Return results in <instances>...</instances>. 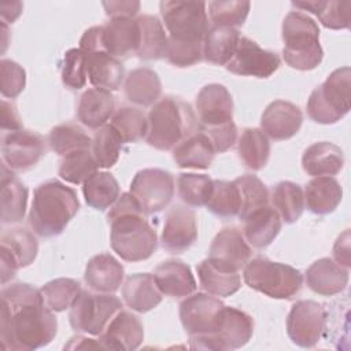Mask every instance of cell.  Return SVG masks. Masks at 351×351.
Masks as SVG:
<instances>
[{"label":"cell","instance_id":"1","mask_svg":"<svg viewBox=\"0 0 351 351\" xmlns=\"http://www.w3.org/2000/svg\"><path fill=\"white\" fill-rule=\"evenodd\" d=\"M58 332L53 311L41 291L25 282L1 289L0 344L4 351H32L48 346Z\"/></svg>","mask_w":351,"mask_h":351},{"label":"cell","instance_id":"2","mask_svg":"<svg viewBox=\"0 0 351 351\" xmlns=\"http://www.w3.org/2000/svg\"><path fill=\"white\" fill-rule=\"evenodd\" d=\"M107 219L111 247L121 259L140 262L155 252L158 247L156 232L130 193L125 192L118 197L110 207Z\"/></svg>","mask_w":351,"mask_h":351},{"label":"cell","instance_id":"3","mask_svg":"<svg viewBox=\"0 0 351 351\" xmlns=\"http://www.w3.org/2000/svg\"><path fill=\"white\" fill-rule=\"evenodd\" d=\"M80 202L73 188L58 180L41 182L33 192L29 225L40 237L60 234L78 213Z\"/></svg>","mask_w":351,"mask_h":351},{"label":"cell","instance_id":"4","mask_svg":"<svg viewBox=\"0 0 351 351\" xmlns=\"http://www.w3.org/2000/svg\"><path fill=\"white\" fill-rule=\"evenodd\" d=\"M145 141L148 145L169 151L196 132L197 119L191 106L181 99L166 96L159 99L148 115Z\"/></svg>","mask_w":351,"mask_h":351},{"label":"cell","instance_id":"5","mask_svg":"<svg viewBox=\"0 0 351 351\" xmlns=\"http://www.w3.org/2000/svg\"><path fill=\"white\" fill-rule=\"evenodd\" d=\"M282 58L285 63L300 71L315 69L324 58L319 44V27L307 14L291 11L282 22Z\"/></svg>","mask_w":351,"mask_h":351},{"label":"cell","instance_id":"6","mask_svg":"<svg viewBox=\"0 0 351 351\" xmlns=\"http://www.w3.org/2000/svg\"><path fill=\"white\" fill-rule=\"evenodd\" d=\"M308 117L322 125H332L344 118L351 108V69L333 70L317 86L307 100Z\"/></svg>","mask_w":351,"mask_h":351},{"label":"cell","instance_id":"7","mask_svg":"<svg viewBox=\"0 0 351 351\" xmlns=\"http://www.w3.org/2000/svg\"><path fill=\"white\" fill-rule=\"evenodd\" d=\"M243 278L251 289L273 299H291L303 284V276L298 269L262 256L247 262Z\"/></svg>","mask_w":351,"mask_h":351},{"label":"cell","instance_id":"8","mask_svg":"<svg viewBox=\"0 0 351 351\" xmlns=\"http://www.w3.org/2000/svg\"><path fill=\"white\" fill-rule=\"evenodd\" d=\"M160 15L169 40L185 44H200L208 30L207 4L204 1L163 0Z\"/></svg>","mask_w":351,"mask_h":351},{"label":"cell","instance_id":"9","mask_svg":"<svg viewBox=\"0 0 351 351\" xmlns=\"http://www.w3.org/2000/svg\"><path fill=\"white\" fill-rule=\"evenodd\" d=\"M119 310H122V302L117 296L81 291L70 307L69 319L75 332L100 336Z\"/></svg>","mask_w":351,"mask_h":351},{"label":"cell","instance_id":"10","mask_svg":"<svg viewBox=\"0 0 351 351\" xmlns=\"http://www.w3.org/2000/svg\"><path fill=\"white\" fill-rule=\"evenodd\" d=\"M254 333V319L236 307L225 306L218 330L211 336L191 337V347L197 350H237L245 346Z\"/></svg>","mask_w":351,"mask_h":351},{"label":"cell","instance_id":"11","mask_svg":"<svg viewBox=\"0 0 351 351\" xmlns=\"http://www.w3.org/2000/svg\"><path fill=\"white\" fill-rule=\"evenodd\" d=\"M225 304L210 293L188 295L180 303V319L191 337L214 335L221 324Z\"/></svg>","mask_w":351,"mask_h":351},{"label":"cell","instance_id":"12","mask_svg":"<svg viewBox=\"0 0 351 351\" xmlns=\"http://www.w3.org/2000/svg\"><path fill=\"white\" fill-rule=\"evenodd\" d=\"M145 215H152L171 202L174 196V178L162 169H143L136 173L129 192Z\"/></svg>","mask_w":351,"mask_h":351},{"label":"cell","instance_id":"13","mask_svg":"<svg viewBox=\"0 0 351 351\" xmlns=\"http://www.w3.org/2000/svg\"><path fill=\"white\" fill-rule=\"evenodd\" d=\"M326 328V310L314 300L296 302L287 317V333L293 344L314 347Z\"/></svg>","mask_w":351,"mask_h":351},{"label":"cell","instance_id":"14","mask_svg":"<svg viewBox=\"0 0 351 351\" xmlns=\"http://www.w3.org/2000/svg\"><path fill=\"white\" fill-rule=\"evenodd\" d=\"M280 67V56L276 52L263 49L254 40L240 36L236 51L226 64V70L245 77L267 78Z\"/></svg>","mask_w":351,"mask_h":351},{"label":"cell","instance_id":"15","mask_svg":"<svg viewBox=\"0 0 351 351\" xmlns=\"http://www.w3.org/2000/svg\"><path fill=\"white\" fill-rule=\"evenodd\" d=\"M45 154L44 140L32 130H15L3 134L1 158L11 171H25L32 169Z\"/></svg>","mask_w":351,"mask_h":351},{"label":"cell","instance_id":"16","mask_svg":"<svg viewBox=\"0 0 351 351\" xmlns=\"http://www.w3.org/2000/svg\"><path fill=\"white\" fill-rule=\"evenodd\" d=\"M196 111L202 129L228 123L233 118V99L221 84H208L196 96Z\"/></svg>","mask_w":351,"mask_h":351},{"label":"cell","instance_id":"17","mask_svg":"<svg viewBox=\"0 0 351 351\" xmlns=\"http://www.w3.org/2000/svg\"><path fill=\"white\" fill-rule=\"evenodd\" d=\"M197 239L196 215L191 208L176 206L165 219L160 241L162 247L173 254L186 251Z\"/></svg>","mask_w":351,"mask_h":351},{"label":"cell","instance_id":"18","mask_svg":"<svg viewBox=\"0 0 351 351\" xmlns=\"http://www.w3.org/2000/svg\"><path fill=\"white\" fill-rule=\"evenodd\" d=\"M143 340L144 328L141 321L125 310H119L99 336L104 350L114 351H133L140 347Z\"/></svg>","mask_w":351,"mask_h":351},{"label":"cell","instance_id":"19","mask_svg":"<svg viewBox=\"0 0 351 351\" xmlns=\"http://www.w3.org/2000/svg\"><path fill=\"white\" fill-rule=\"evenodd\" d=\"M303 123L300 108L287 100H274L263 111L261 130L276 141L293 137Z\"/></svg>","mask_w":351,"mask_h":351},{"label":"cell","instance_id":"20","mask_svg":"<svg viewBox=\"0 0 351 351\" xmlns=\"http://www.w3.org/2000/svg\"><path fill=\"white\" fill-rule=\"evenodd\" d=\"M138 41L140 29L133 18H111L101 26L103 49L117 59L136 55Z\"/></svg>","mask_w":351,"mask_h":351},{"label":"cell","instance_id":"21","mask_svg":"<svg viewBox=\"0 0 351 351\" xmlns=\"http://www.w3.org/2000/svg\"><path fill=\"white\" fill-rule=\"evenodd\" d=\"M208 258L240 270L251 258V248L243 233L236 228L219 230L208 248Z\"/></svg>","mask_w":351,"mask_h":351},{"label":"cell","instance_id":"22","mask_svg":"<svg viewBox=\"0 0 351 351\" xmlns=\"http://www.w3.org/2000/svg\"><path fill=\"white\" fill-rule=\"evenodd\" d=\"M154 280L162 295L182 298L196 289V280L191 267L180 259H167L156 266Z\"/></svg>","mask_w":351,"mask_h":351},{"label":"cell","instance_id":"23","mask_svg":"<svg viewBox=\"0 0 351 351\" xmlns=\"http://www.w3.org/2000/svg\"><path fill=\"white\" fill-rule=\"evenodd\" d=\"M86 285L103 293H114L123 281V266L111 254L103 252L89 259L84 274Z\"/></svg>","mask_w":351,"mask_h":351},{"label":"cell","instance_id":"24","mask_svg":"<svg viewBox=\"0 0 351 351\" xmlns=\"http://www.w3.org/2000/svg\"><path fill=\"white\" fill-rule=\"evenodd\" d=\"M348 282V269L330 258H321L306 270L307 287L322 296H333L344 291Z\"/></svg>","mask_w":351,"mask_h":351},{"label":"cell","instance_id":"25","mask_svg":"<svg viewBox=\"0 0 351 351\" xmlns=\"http://www.w3.org/2000/svg\"><path fill=\"white\" fill-rule=\"evenodd\" d=\"M196 270L202 289L210 295L226 298L236 293L241 287L239 270L210 258L202 261Z\"/></svg>","mask_w":351,"mask_h":351},{"label":"cell","instance_id":"26","mask_svg":"<svg viewBox=\"0 0 351 351\" xmlns=\"http://www.w3.org/2000/svg\"><path fill=\"white\" fill-rule=\"evenodd\" d=\"M86 75L95 88L117 90L125 80V67L119 59L106 51L85 53Z\"/></svg>","mask_w":351,"mask_h":351},{"label":"cell","instance_id":"27","mask_svg":"<svg viewBox=\"0 0 351 351\" xmlns=\"http://www.w3.org/2000/svg\"><path fill=\"white\" fill-rule=\"evenodd\" d=\"M115 100L110 90L100 88L86 89L78 100V121L89 129H99L112 118Z\"/></svg>","mask_w":351,"mask_h":351},{"label":"cell","instance_id":"28","mask_svg":"<svg viewBox=\"0 0 351 351\" xmlns=\"http://www.w3.org/2000/svg\"><path fill=\"white\" fill-rule=\"evenodd\" d=\"M344 165V155L339 145L329 141H318L306 148L302 156L303 170L313 177L336 176Z\"/></svg>","mask_w":351,"mask_h":351},{"label":"cell","instance_id":"29","mask_svg":"<svg viewBox=\"0 0 351 351\" xmlns=\"http://www.w3.org/2000/svg\"><path fill=\"white\" fill-rule=\"evenodd\" d=\"M122 298L128 307L137 313H147L162 302V292L158 289L154 276L136 273L129 276L122 285Z\"/></svg>","mask_w":351,"mask_h":351},{"label":"cell","instance_id":"30","mask_svg":"<svg viewBox=\"0 0 351 351\" xmlns=\"http://www.w3.org/2000/svg\"><path fill=\"white\" fill-rule=\"evenodd\" d=\"M215 149L204 132H195L173 148V159L181 169H208Z\"/></svg>","mask_w":351,"mask_h":351},{"label":"cell","instance_id":"31","mask_svg":"<svg viewBox=\"0 0 351 351\" xmlns=\"http://www.w3.org/2000/svg\"><path fill=\"white\" fill-rule=\"evenodd\" d=\"M304 203L317 215L333 213L341 202L343 189L337 180L329 176H319L310 180L304 188Z\"/></svg>","mask_w":351,"mask_h":351},{"label":"cell","instance_id":"32","mask_svg":"<svg viewBox=\"0 0 351 351\" xmlns=\"http://www.w3.org/2000/svg\"><path fill=\"white\" fill-rule=\"evenodd\" d=\"M243 222V236L255 248L267 247L277 237L282 226L278 213L270 206L251 213Z\"/></svg>","mask_w":351,"mask_h":351},{"label":"cell","instance_id":"33","mask_svg":"<svg viewBox=\"0 0 351 351\" xmlns=\"http://www.w3.org/2000/svg\"><path fill=\"white\" fill-rule=\"evenodd\" d=\"M123 90L130 103L140 107H149L159 100L162 84L152 69L138 67L126 75Z\"/></svg>","mask_w":351,"mask_h":351},{"label":"cell","instance_id":"34","mask_svg":"<svg viewBox=\"0 0 351 351\" xmlns=\"http://www.w3.org/2000/svg\"><path fill=\"white\" fill-rule=\"evenodd\" d=\"M29 191L27 188L12 174L7 171V167L3 166L1 174V223H16L21 222L26 213Z\"/></svg>","mask_w":351,"mask_h":351},{"label":"cell","instance_id":"35","mask_svg":"<svg viewBox=\"0 0 351 351\" xmlns=\"http://www.w3.org/2000/svg\"><path fill=\"white\" fill-rule=\"evenodd\" d=\"M140 29V41L137 58L143 60H158L166 58L169 36L163 23L154 15H140L137 19Z\"/></svg>","mask_w":351,"mask_h":351},{"label":"cell","instance_id":"36","mask_svg":"<svg viewBox=\"0 0 351 351\" xmlns=\"http://www.w3.org/2000/svg\"><path fill=\"white\" fill-rule=\"evenodd\" d=\"M239 38L240 33L234 27H208L203 38V58L213 64L226 66L236 51Z\"/></svg>","mask_w":351,"mask_h":351},{"label":"cell","instance_id":"37","mask_svg":"<svg viewBox=\"0 0 351 351\" xmlns=\"http://www.w3.org/2000/svg\"><path fill=\"white\" fill-rule=\"evenodd\" d=\"M292 5L317 15L319 22L328 29L340 30L350 26L351 1L348 0H303L292 1Z\"/></svg>","mask_w":351,"mask_h":351},{"label":"cell","instance_id":"38","mask_svg":"<svg viewBox=\"0 0 351 351\" xmlns=\"http://www.w3.org/2000/svg\"><path fill=\"white\" fill-rule=\"evenodd\" d=\"M82 193L88 206L104 211L119 197V184L108 171H96L82 182Z\"/></svg>","mask_w":351,"mask_h":351},{"label":"cell","instance_id":"39","mask_svg":"<svg viewBox=\"0 0 351 351\" xmlns=\"http://www.w3.org/2000/svg\"><path fill=\"white\" fill-rule=\"evenodd\" d=\"M239 158L245 167L258 171L263 169L270 156V143L267 136L258 128L243 130L237 143Z\"/></svg>","mask_w":351,"mask_h":351},{"label":"cell","instance_id":"40","mask_svg":"<svg viewBox=\"0 0 351 351\" xmlns=\"http://www.w3.org/2000/svg\"><path fill=\"white\" fill-rule=\"evenodd\" d=\"M1 250L11 255V258L21 267H26L37 256L38 243L36 236L25 228H11L1 233Z\"/></svg>","mask_w":351,"mask_h":351},{"label":"cell","instance_id":"41","mask_svg":"<svg viewBox=\"0 0 351 351\" xmlns=\"http://www.w3.org/2000/svg\"><path fill=\"white\" fill-rule=\"evenodd\" d=\"M270 202L280 218L287 223L296 222L304 210V196L300 185L281 181L271 189Z\"/></svg>","mask_w":351,"mask_h":351},{"label":"cell","instance_id":"42","mask_svg":"<svg viewBox=\"0 0 351 351\" xmlns=\"http://www.w3.org/2000/svg\"><path fill=\"white\" fill-rule=\"evenodd\" d=\"M111 128L121 137L122 143H136L147 136V115L136 107H121L110 121Z\"/></svg>","mask_w":351,"mask_h":351},{"label":"cell","instance_id":"43","mask_svg":"<svg viewBox=\"0 0 351 351\" xmlns=\"http://www.w3.org/2000/svg\"><path fill=\"white\" fill-rule=\"evenodd\" d=\"M240 193V211L239 218L244 221L251 213L269 206L270 195L266 185L252 174L240 176L233 180Z\"/></svg>","mask_w":351,"mask_h":351},{"label":"cell","instance_id":"44","mask_svg":"<svg viewBox=\"0 0 351 351\" xmlns=\"http://www.w3.org/2000/svg\"><path fill=\"white\" fill-rule=\"evenodd\" d=\"M48 144L60 156L77 149H92V138L74 123H62L52 128L48 134Z\"/></svg>","mask_w":351,"mask_h":351},{"label":"cell","instance_id":"45","mask_svg":"<svg viewBox=\"0 0 351 351\" xmlns=\"http://www.w3.org/2000/svg\"><path fill=\"white\" fill-rule=\"evenodd\" d=\"M40 291L47 307L53 313H60L73 306L82 289L77 280L60 277L48 281Z\"/></svg>","mask_w":351,"mask_h":351},{"label":"cell","instance_id":"46","mask_svg":"<svg viewBox=\"0 0 351 351\" xmlns=\"http://www.w3.org/2000/svg\"><path fill=\"white\" fill-rule=\"evenodd\" d=\"M99 165L92 149H77L64 156L59 163V176L70 184H82L88 177L96 173Z\"/></svg>","mask_w":351,"mask_h":351},{"label":"cell","instance_id":"47","mask_svg":"<svg viewBox=\"0 0 351 351\" xmlns=\"http://www.w3.org/2000/svg\"><path fill=\"white\" fill-rule=\"evenodd\" d=\"M214 180L206 174L182 173L177 178L180 199L191 207L206 206L213 193Z\"/></svg>","mask_w":351,"mask_h":351},{"label":"cell","instance_id":"48","mask_svg":"<svg viewBox=\"0 0 351 351\" xmlns=\"http://www.w3.org/2000/svg\"><path fill=\"white\" fill-rule=\"evenodd\" d=\"M206 207L210 213L222 218H230V217L239 215L240 193L234 181L214 180L213 193Z\"/></svg>","mask_w":351,"mask_h":351},{"label":"cell","instance_id":"49","mask_svg":"<svg viewBox=\"0 0 351 351\" xmlns=\"http://www.w3.org/2000/svg\"><path fill=\"white\" fill-rule=\"evenodd\" d=\"M122 140L111 125H104L95 132L92 138V154L101 169L112 167L118 159L122 149Z\"/></svg>","mask_w":351,"mask_h":351},{"label":"cell","instance_id":"50","mask_svg":"<svg viewBox=\"0 0 351 351\" xmlns=\"http://www.w3.org/2000/svg\"><path fill=\"white\" fill-rule=\"evenodd\" d=\"M208 16L214 26L237 27L241 26L250 12V1H210Z\"/></svg>","mask_w":351,"mask_h":351},{"label":"cell","instance_id":"51","mask_svg":"<svg viewBox=\"0 0 351 351\" xmlns=\"http://www.w3.org/2000/svg\"><path fill=\"white\" fill-rule=\"evenodd\" d=\"M62 82L73 89L78 90L86 84V66L85 53L80 48L69 49L63 56V63L60 69Z\"/></svg>","mask_w":351,"mask_h":351},{"label":"cell","instance_id":"52","mask_svg":"<svg viewBox=\"0 0 351 351\" xmlns=\"http://www.w3.org/2000/svg\"><path fill=\"white\" fill-rule=\"evenodd\" d=\"M0 81L1 95L7 99L16 97L26 85V73L22 66L10 59L0 60Z\"/></svg>","mask_w":351,"mask_h":351},{"label":"cell","instance_id":"53","mask_svg":"<svg viewBox=\"0 0 351 351\" xmlns=\"http://www.w3.org/2000/svg\"><path fill=\"white\" fill-rule=\"evenodd\" d=\"M166 58L171 64L177 67H188L196 64L203 58V43L185 44L169 40Z\"/></svg>","mask_w":351,"mask_h":351},{"label":"cell","instance_id":"54","mask_svg":"<svg viewBox=\"0 0 351 351\" xmlns=\"http://www.w3.org/2000/svg\"><path fill=\"white\" fill-rule=\"evenodd\" d=\"M202 132H204L208 136L215 152L228 151L229 148H232L234 145L236 138H237V128L233 121L219 125V126H215V128L202 129Z\"/></svg>","mask_w":351,"mask_h":351},{"label":"cell","instance_id":"55","mask_svg":"<svg viewBox=\"0 0 351 351\" xmlns=\"http://www.w3.org/2000/svg\"><path fill=\"white\" fill-rule=\"evenodd\" d=\"M101 4L111 18H133L140 10V1H103Z\"/></svg>","mask_w":351,"mask_h":351},{"label":"cell","instance_id":"56","mask_svg":"<svg viewBox=\"0 0 351 351\" xmlns=\"http://www.w3.org/2000/svg\"><path fill=\"white\" fill-rule=\"evenodd\" d=\"M350 230H344L336 240L333 245V261L343 266L344 269H350L351 266V252H350Z\"/></svg>","mask_w":351,"mask_h":351},{"label":"cell","instance_id":"57","mask_svg":"<svg viewBox=\"0 0 351 351\" xmlns=\"http://www.w3.org/2000/svg\"><path fill=\"white\" fill-rule=\"evenodd\" d=\"M80 49L84 53L104 51L101 45V26H93L84 32L80 40Z\"/></svg>","mask_w":351,"mask_h":351},{"label":"cell","instance_id":"58","mask_svg":"<svg viewBox=\"0 0 351 351\" xmlns=\"http://www.w3.org/2000/svg\"><path fill=\"white\" fill-rule=\"evenodd\" d=\"M1 129L3 132H15L22 129V122L19 119L15 106L8 103L7 100H1Z\"/></svg>","mask_w":351,"mask_h":351},{"label":"cell","instance_id":"59","mask_svg":"<svg viewBox=\"0 0 351 351\" xmlns=\"http://www.w3.org/2000/svg\"><path fill=\"white\" fill-rule=\"evenodd\" d=\"M90 348H99L104 350L103 344L95 339L85 337V336H74L70 339V341L64 346V350H90Z\"/></svg>","mask_w":351,"mask_h":351},{"label":"cell","instance_id":"60","mask_svg":"<svg viewBox=\"0 0 351 351\" xmlns=\"http://www.w3.org/2000/svg\"><path fill=\"white\" fill-rule=\"evenodd\" d=\"M23 4L21 1H14V3H7V4H1L0 5V14L3 21L12 23L22 12Z\"/></svg>","mask_w":351,"mask_h":351}]
</instances>
